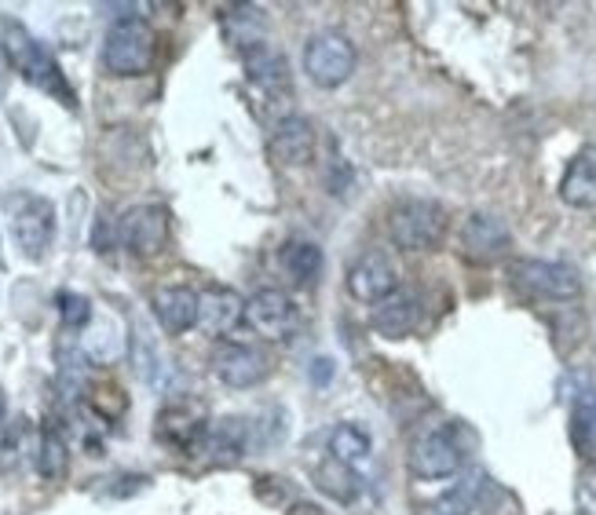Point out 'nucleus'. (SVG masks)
Wrapping results in <instances>:
<instances>
[{
	"mask_svg": "<svg viewBox=\"0 0 596 515\" xmlns=\"http://www.w3.org/2000/svg\"><path fill=\"white\" fill-rule=\"evenodd\" d=\"M264 15H260V8H249V4H238V8H227L224 12V34L231 40L235 48H260L264 45Z\"/></svg>",
	"mask_w": 596,
	"mask_h": 515,
	"instance_id": "obj_24",
	"label": "nucleus"
},
{
	"mask_svg": "<svg viewBox=\"0 0 596 515\" xmlns=\"http://www.w3.org/2000/svg\"><path fill=\"white\" fill-rule=\"evenodd\" d=\"M59 314L67 330H85L92 319V303L81 292H59Z\"/></svg>",
	"mask_w": 596,
	"mask_h": 515,
	"instance_id": "obj_29",
	"label": "nucleus"
},
{
	"mask_svg": "<svg viewBox=\"0 0 596 515\" xmlns=\"http://www.w3.org/2000/svg\"><path fill=\"white\" fill-rule=\"evenodd\" d=\"M330 373H333V362L330 359H315V373H311V376H315V384H326Z\"/></svg>",
	"mask_w": 596,
	"mask_h": 515,
	"instance_id": "obj_33",
	"label": "nucleus"
},
{
	"mask_svg": "<svg viewBox=\"0 0 596 515\" xmlns=\"http://www.w3.org/2000/svg\"><path fill=\"white\" fill-rule=\"evenodd\" d=\"M330 454L337 457V460H344V465H355V460L370 457V435H366L362 428H355V424L333 428V435H330Z\"/></svg>",
	"mask_w": 596,
	"mask_h": 515,
	"instance_id": "obj_27",
	"label": "nucleus"
},
{
	"mask_svg": "<svg viewBox=\"0 0 596 515\" xmlns=\"http://www.w3.org/2000/svg\"><path fill=\"white\" fill-rule=\"evenodd\" d=\"M400 289V271L384 249H366L348 271V292L359 303H381Z\"/></svg>",
	"mask_w": 596,
	"mask_h": 515,
	"instance_id": "obj_9",
	"label": "nucleus"
},
{
	"mask_svg": "<svg viewBox=\"0 0 596 515\" xmlns=\"http://www.w3.org/2000/svg\"><path fill=\"white\" fill-rule=\"evenodd\" d=\"M512 245L509 227L490 213H473L462 227V252L476 264H494Z\"/></svg>",
	"mask_w": 596,
	"mask_h": 515,
	"instance_id": "obj_12",
	"label": "nucleus"
},
{
	"mask_svg": "<svg viewBox=\"0 0 596 515\" xmlns=\"http://www.w3.org/2000/svg\"><path fill=\"white\" fill-rule=\"evenodd\" d=\"M286 515H330L326 508H319V504H311V501H293Z\"/></svg>",
	"mask_w": 596,
	"mask_h": 515,
	"instance_id": "obj_31",
	"label": "nucleus"
},
{
	"mask_svg": "<svg viewBox=\"0 0 596 515\" xmlns=\"http://www.w3.org/2000/svg\"><path fill=\"white\" fill-rule=\"evenodd\" d=\"M154 62V29L135 15L118 19L103 40V67L114 77H140Z\"/></svg>",
	"mask_w": 596,
	"mask_h": 515,
	"instance_id": "obj_4",
	"label": "nucleus"
},
{
	"mask_svg": "<svg viewBox=\"0 0 596 515\" xmlns=\"http://www.w3.org/2000/svg\"><path fill=\"white\" fill-rule=\"evenodd\" d=\"M213 373L227 387H257L260 381H267L271 359L257 344H219L213 351Z\"/></svg>",
	"mask_w": 596,
	"mask_h": 515,
	"instance_id": "obj_10",
	"label": "nucleus"
},
{
	"mask_svg": "<svg viewBox=\"0 0 596 515\" xmlns=\"http://www.w3.org/2000/svg\"><path fill=\"white\" fill-rule=\"evenodd\" d=\"M96 252H110V227H107V219H103V216L96 224Z\"/></svg>",
	"mask_w": 596,
	"mask_h": 515,
	"instance_id": "obj_32",
	"label": "nucleus"
},
{
	"mask_svg": "<svg viewBox=\"0 0 596 515\" xmlns=\"http://www.w3.org/2000/svg\"><path fill=\"white\" fill-rule=\"evenodd\" d=\"M571 443L574 454L596 465V387H582L571 403Z\"/></svg>",
	"mask_w": 596,
	"mask_h": 515,
	"instance_id": "obj_22",
	"label": "nucleus"
},
{
	"mask_svg": "<svg viewBox=\"0 0 596 515\" xmlns=\"http://www.w3.org/2000/svg\"><path fill=\"white\" fill-rule=\"evenodd\" d=\"M202 450H208V457H213L216 465H235V460L249 450V420L224 417V420H216V424H208Z\"/></svg>",
	"mask_w": 596,
	"mask_h": 515,
	"instance_id": "obj_21",
	"label": "nucleus"
},
{
	"mask_svg": "<svg viewBox=\"0 0 596 515\" xmlns=\"http://www.w3.org/2000/svg\"><path fill=\"white\" fill-rule=\"evenodd\" d=\"M257 498L264 501V504H282L289 498V482H282L278 476H260L257 479Z\"/></svg>",
	"mask_w": 596,
	"mask_h": 515,
	"instance_id": "obj_30",
	"label": "nucleus"
},
{
	"mask_svg": "<svg viewBox=\"0 0 596 515\" xmlns=\"http://www.w3.org/2000/svg\"><path fill=\"white\" fill-rule=\"evenodd\" d=\"M8 213H12V235L23 245L29 260H40L56 238V208H51L48 197L40 194H8L4 197Z\"/></svg>",
	"mask_w": 596,
	"mask_h": 515,
	"instance_id": "obj_6",
	"label": "nucleus"
},
{
	"mask_svg": "<svg viewBox=\"0 0 596 515\" xmlns=\"http://www.w3.org/2000/svg\"><path fill=\"white\" fill-rule=\"evenodd\" d=\"M490 493H494V482H490L484 471H473V476H465L446 498L425 504L417 515H473L484 508Z\"/></svg>",
	"mask_w": 596,
	"mask_h": 515,
	"instance_id": "obj_18",
	"label": "nucleus"
},
{
	"mask_svg": "<svg viewBox=\"0 0 596 515\" xmlns=\"http://www.w3.org/2000/svg\"><path fill=\"white\" fill-rule=\"evenodd\" d=\"M154 435H158V443L172 446L176 454H194V450L205 446V435H208L205 409L194 403L165 406L158 420H154Z\"/></svg>",
	"mask_w": 596,
	"mask_h": 515,
	"instance_id": "obj_8",
	"label": "nucleus"
},
{
	"mask_svg": "<svg viewBox=\"0 0 596 515\" xmlns=\"http://www.w3.org/2000/svg\"><path fill=\"white\" fill-rule=\"evenodd\" d=\"M4 81H8V56H4V40H0V96H4Z\"/></svg>",
	"mask_w": 596,
	"mask_h": 515,
	"instance_id": "obj_34",
	"label": "nucleus"
},
{
	"mask_svg": "<svg viewBox=\"0 0 596 515\" xmlns=\"http://www.w3.org/2000/svg\"><path fill=\"white\" fill-rule=\"evenodd\" d=\"M389 235L400 249H436L446 235V208L432 197H403L389 213Z\"/></svg>",
	"mask_w": 596,
	"mask_h": 515,
	"instance_id": "obj_3",
	"label": "nucleus"
},
{
	"mask_svg": "<svg viewBox=\"0 0 596 515\" xmlns=\"http://www.w3.org/2000/svg\"><path fill=\"white\" fill-rule=\"evenodd\" d=\"M476 446L473 428H465L462 420H446V424L432 428L414 443L410 450V476L421 482L432 479H451L465 468L468 454Z\"/></svg>",
	"mask_w": 596,
	"mask_h": 515,
	"instance_id": "obj_2",
	"label": "nucleus"
},
{
	"mask_svg": "<svg viewBox=\"0 0 596 515\" xmlns=\"http://www.w3.org/2000/svg\"><path fill=\"white\" fill-rule=\"evenodd\" d=\"M4 56L29 84H34V88L48 92L51 99H59L62 107H70V110L78 107V96H73L70 81L62 77L59 62L51 59V51L40 45L23 23H15V19L4 23Z\"/></svg>",
	"mask_w": 596,
	"mask_h": 515,
	"instance_id": "obj_1",
	"label": "nucleus"
},
{
	"mask_svg": "<svg viewBox=\"0 0 596 515\" xmlns=\"http://www.w3.org/2000/svg\"><path fill=\"white\" fill-rule=\"evenodd\" d=\"M509 282L531 300H574L582 292V275L557 260H516L509 267Z\"/></svg>",
	"mask_w": 596,
	"mask_h": 515,
	"instance_id": "obj_5",
	"label": "nucleus"
},
{
	"mask_svg": "<svg viewBox=\"0 0 596 515\" xmlns=\"http://www.w3.org/2000/svg\"><path fill=\"white\" fill-rule=\"evenodd\" d=\"M278 267L286 271V278L293 282V286L305 289V286H311V282L319 278V271H322V249L315 245V241L293 238L278 252Z\"/></svg>",
	"mask_w": 596,
	"mask_h": 515,
	"instance_id": "obj_23",
	"label": "nucleus"
},
{
	"mask_svg": "<svg viewBox=\"0 0 596 515\" xmlns=\"http://www.w3.org/2000/svg\"><path fill=\"white\" fill-rule=\"evenodd\" d=\"M267 151L278 165H289V168L308 165L311 154H315V129H311L308 118H297V113L282 118L275 124V132H271Z\"/></svg>",
	"mask_w": 596,
	"mask_h": 515,
	"instance_id": "obj_14",
	"label": "nucleus"
},
{
	"mask_svg": "<svg viewBox=\"0 0 596 515\" xmlns=\"http://www.w3.org/2000/svg\"><path fill=\"white\" fill-rule=\"evenodd\" d=\"M355 45L337 29H326V34H315L305 45V70L308 77L319 84V88H337L351 77L355 70Z\"/></svg>",
	"mask_w": 596,
	"mask_h": 515,
	"instance_id": "obj_7",
	"label": "nucleus"
},
{
	"mask_svg": "<svg viewBox=\"0 0 596 515\" xmlns=\"http://www.w3.org/2000/svg\"><path fill=\"white\" fill-rule=\"evenodd\" d=\"M202 297L187 286H165L154 292V314H158L165 333H187L198 322Z\"/></svg>",
	"mask_w": 596,
	"mask_h": 515,
	"instance_id": "obj_19",
	"label": "nucleus"
},
{
	"mask_svg": "<svg viewBox=\"0 0 596 515\" xmlns=\"http://www.w3.org/2000/svg\"><path fill=\"white\" fill-rule=\"evenodd\" d=\"M118 235L132 256H154L169 238V213L162 205H135L121 216Z\"/></svg>",
	"mask_w": 596,
	"mask_h": 515,
	"instance_id": "obj_11",
	"label": "nucleus"
},
{
	"mask_svg": "<svg viewBox=\"0 0 596 515\" xmlns=\"http://www.w3.org/2000/svg\"><path fill=\"white\" fill-rule=\"evenodd\" d=\"M315 487L322 493H330L333 501L351 504L355 493H359V476L351 471V465H344V460H337L330 454L322 465H315Z\"/></svg>",
	"mask_w": 596,
	"mask_h": 515,
	"instance_id": "obj_25",
	"label": "nucleus"
},
{
	"mask_svg": "<svg viewBox=\"0 0 596 515\" xmlns=\"http://www.w3.org/2000/svg\"><path fill=\"white\" fill-rule=\"evenodd\" d=\"M246 322L267 340H282V336L297 330V308H293V300L282 289H260L246 303Z\"/></svg>",
	"mask_w": 596,
	"mask_h": 515,
	"instance_id": "obj_13",
	"label": "nucleus"
},
{
	"mask_svg": "<svg viewBox=\"0 0 596 515\" xmlns=\"http://www.w3.org/2000/svg\"><path fill=\"white\" fill-rule=\"evenodd\" d=\"M67 465H70V454H67V443H62L59 428L45 424L40 446H37V471L45 479H62L67 476Z\"/></svg>",
	"mask_w": 596,
	"mask_h": 515,
	"instance_id": "obj_26",
	"label": "nucleus"
},
{
	"mask_svg": "<svg viewBox=\"0 0 596 515\" xmlns=\"http://www.w3.org/2000/svg\"><path fill=\"white\" fill-rule=\"evenodd\" d=\"M246 77L253 81L260 92H267V96H289L293 88L286 56L267 45L246 51Z\"/></svg>",
	"mask_w": 596,
	"mask_h": 515,
	"instance_id": "obj_16",
	"label": "nucleus"
},
{
	"mask_svg": "<svg viewBox=\"0 0 596 515\" xmlns=\"http://www.w3.org/2000/svg\"><path fill=\"white\" fill-rule=\"evenodd\" d=\"M88 406L96 409L103 420H118L129 409V395L118 384H92L88 387Z\"/></svg>",
	"mask_w": 596,
	"mask_h": 515,
	"instance_id": "obj_28",
	"label": "nucleus"
},
{
	"mask_svg": "<svg viewBox=\"0 0 596 515\" xmlns=\"http://www.w3.org/2000/svg\"><path fill=\"white\" fill-rule=\"evenodd\" d=\"M4 414H8V403H4V392H0V424H4Z\"/></svg>",
	"mask_w": 596,
	"mask_h": 515,
	"instance_id": "obj_35",
	"label": "nucleus"
},
{
	"mask_svg": "<svg viewBox=\"0 0 596 515\" xmlns=\"http://www.w3.org/2000/svg\"><path fill=\"white\" fill-rule=\"evenodd\" d=\"M373 330L389 340H400V336H410L421 322V308H417V297L414 292H403L395 289L392 297H384L378 308H373Z\"/></svg>",
	"mask_w": 596,
	"mask_h": 515,
	"instance_id": "obj_17",
	"label": "nucleus"
},
{
	"mask_svg": "<svg viewBox=\"0 0 596 515\" xmlns=\"http://www.w3.org/2000/svg\"><path fill=\"white\" fill-rule=\"evenodd\" d=\"M246 319V303L235 289L213 286L202 292V308H198V322L208 336H227L238 322Z\"/></svg>",
	"mask_w": 596,
	"mask_h": 515,
	"instance_id": "obj_15",
	"label": "nucleus"
},
{
	"mask_svg": "<svg viewBox=\"0 0 596 515\" xmlns=\"http://www.w3.org/2000/svg\"><path fill=\"white\" fill-rule=\"evenodd\" d=\"M560 197L571 208H593L596 205V146H585L571 157L568 172L560 180Z\"/></svg>",
	"mask_w": 596,
	"mask_h": 515,
	"instance_id": "obj_20",
	"label": "nucleus"
}]
</instances>
